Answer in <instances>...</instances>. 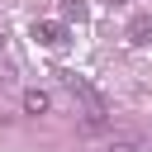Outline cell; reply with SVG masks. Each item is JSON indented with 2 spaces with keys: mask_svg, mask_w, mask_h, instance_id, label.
Instances as JSON below:
<instances>
[{
  "mask_svg": "<svg viewBox=\"0 0 152 152\" xmlns=\"http://www.w3.org/2000/svg\"><path fill=\"white\" fill-rule=\"evenodd\" d=\"M0 52H5V28H0Z\"/></svg>",
  "mask_w": 152,
  "mask_h": 152,
  "instance_id": "cell-8",
  "label": "cell"
},
{
  "mask_svg": "<svg viewBox=\"0 0 152 152\" xmlns=\"http://www.w3.org/2000/svg\"><path fill=\"white\" fill-rule=\"evenodd\" d=\"M62 86H66L76 100H86V104H90V114H104V95H100V90H95L86 76H76V71H62Z\"/></svg>",
  "mask_w": 152,
  "mask_h": 152,
  "instance_id": "cell-1",
  "label": "cell"
},
{
  "mask_svg": "<svg viewBox=\"0 0 152 152\" xmlns=\"http://www.w3.org/2000/svg\"><path fill=\"white\" fill-rule=\"evenodd\" d=\"M33 38H38L43 48H62V43H66V24H62V19H38V24H33Z\"/></svg>",
  "mask_w": 152,
  "mask_h": 152,
  "instance_id": "cell-2",
  "label": "cell"
},
{
  "mask_svg": "<svg viewBox=\"0 0 152 152\" xmlns=\"http://www.w3.org/2000/svg\"><path fill=\"white\" fill-rule=\"evenodd\" d=\"M48 109H52V95L38 90V86H28L24 90V114H48Z\"/></svg>",
  "mask_w": 152,
  "mask_h": 152,
  "instance_id": "cell-4",
  "label": "cell"
},
{
  "mask_svg": "<svg viewBox=\"0 0 152 152\" xmlns=\"http://www.w3.org/2000/svg\"><path fill=\"white\" fill-rule=\"evenodd\" d=\"M81 128H86V133H100V128H104V119H100V114H86V124H81Z\"/></svg>",
  "mask_w": 152,
  "mask_h": 152,
  "instance_id": "cell-6",
  "label": "cell"
},
{
  "mask_svg": "<svg viewBox=\"0 0 152 152\" xmlns=\"http://www.w3.org/2000/svg\"><path fill=\"white\" fill-rule=\"evenodd\" d=\"M124 33H128V43H133V48H147V43H152V14H133Z\"/></svg>",
  "mask_w": 152,
  "mask_h": 152,
  "instance_id": "cell-3",
  "label": "cell"
},
{
  "mask_svg": "<svg viewBox=\"0 0 152 152\" xmlns=\"http://www.w3.org/2000/svg\"><path fill=\"white\" fill-rule=\"evenodd\" d=\"M104 152H138L133 142H104Z\"/></svg>",
  "mask_w": 152,
  "mask_h": 152,
  "instance_id": "cell-7",
  "label": "cell"
},
{
  "mask_svg": "<svg viewBox=\"0 0 152 152\" xmlns=\"http://www.w3.org/2000/svg\"><path fill=\"white\" fill-rule=\"evenodd\" d=\"M86 14H90V10H86L81 0H66V5H62V19H66V24H86Z\"/></svg>",
  "mask_w": 152,
  "mask_h": 152,
  "instance_id": "cell-5",
  "label": "cell"
}]
</instances>
